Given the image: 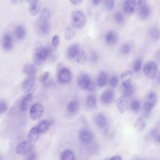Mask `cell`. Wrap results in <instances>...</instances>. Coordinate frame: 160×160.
Wrapping results in <instances>:
<instances>
[{
    "label": "cell",
    "instance_id": "obj_1",
    "mask_svg": "<svg viewBox=\"0 0 160 160\" xmlns=\"http://www.w3.org/2000/svg\"><path fill=\"white\" fill-rule=\"evenodd\" d=\"M158 102V96L155 92L150 91L145 96L144 101V116L145 117L149 116L151 111L156 106Z\"/></svg>",
    "mask_w": 160,
    "mask_h": 160
},
{
    "label": "cell",
    "instance_id": "obj_2",
    "mask_svg": "<svg viewBox=\"0 0 160 160\" xmlns=\"http://www.w3.org/2000/svg\"><path fill=\"white\" fill-rule=\"evenodd\" d=\"M87 22L84 13L80 10H76L71 14V25L76 29L83 28Z\"/></svg>",
    "mask_w": 160,
    "mask_h": 160
},
{
    "label": "cell",
    "instance_id": "obj_3",
    "mask_svg": "<svg viewBox=\"0 0 160 160\" xmlns=\"http://www.w3.org/2000/svg\"><path fill=\"white\" fill-rule=\"evenodd\" d=\"M78 83L79 86L84 90L92 91L96 88L95 84L87 74H81L78 80Z\"/></svg>",
    "mask_w": 160,
    "mask_h": 160
},
{
    "label": "cell",
    "instance_id": "obj_4",
    "mask_svg": "<svg viewBox=\"0 0 160 160\" xmlns=\"http://www.w3.org/2000/svg\"><path fill=\"white\" fill-rule=\"evenodd\" d=\"M158 65L156 62L153 61L146 62L142 67V71L144 76L149 79H154L158 73Z\"/></svg>",
    "mask_w": 160,
    "mask_h": 160
},
{
    "label": "cell",
    "instance_id": "obj_5",
    "mask_svg": "<svg viewBox=\"0 0 160 160\" xmlns=\"http://www.w3.org/2000/svg\"><path fill=\"white\" fill-rule=\"evenodd\" d=\"M132 79L121 80V89L122 96L129 98L134 93V87L131 81Z\"/></svg>",
    "mask_w": 160,
    "mask_h": 160
},
{
    "label": "cell",
    "instance_id": "obj_6",
    "mask_svg": "<svg viewBox=\"0 0 160 160\" xmlns=\"http://www.w3.org/2000/svg\"><path fill=\"white\" fill-rule=\"evenodd\" d=\"M32 144L29 140L20 142L16 147V152L21 155L28 154L32 149Z\"/></svg>",
    "mask_w": 160,
    "mask_h": 160
},
{
    "label": "cell",
    "instance_id": "obj_7",
    "mask_svg": "<svg viewBox=\"0 0 160 160\" xmlns=\"http://www.w3.org/2000/svg\"><path fill=\"white\" fill-rule=\"evenodd\" d=\"M44 112V107L41 103H35L31 106L29 115L32 119L36 120L39 119Z\"/></svg>",
    "mask_w": 160,
    "mask_h": 160
},
{
    "label": "cell",
    "instance_id": "obj_8",
    "mask_svg": "<svg viewBox=\"0 0 160 160\" xmlns=\"http://www.w3.org/2000/svg\"><path fill=\"white\" fill-rule=\"evenodd\" d=\"M72 79V73L71 71L66 68L59 70L58 74V80L61 84H68Z\"/></svg>",
    "mask_w": 160,
    "mask_h": 160
},
{
    "label": "cell",
    "instance_id": "obj_9",
    "mask_svg": "<svg viewBox=\"0 0 160 160\" xmlns=\"http://www.w3.org/2000/svg\"><path fill=\"white\" fill-rule=\"evenodd\" d=\"M128 99V98L122 95L121 96L119 97L116 101V108L118 111L121 114L126 112L129 109L130 102H129Z\"/></svg>",
    "mask_w": 160,
    "mask_h": 160
},
{
    "label": "cell",
    "instance_id": "obj_10",
    "mask_svg": "<svg viewBox=\"0 0 160 160\" xmlns=\"http://www.w3.org/2000/svg\"><path fill=\"white\" fill-rule=\"evenodd\" d=\"M79 138L80 141L86 144L91 143L94 139V135L91 131L88 129H82L79 134Z\"/></svg>",
    "mask_w": 160,
    "mask_h": 160
},
{
    "label": "cell",
    "instance_id": "obj_11",
    "mask_svg": "<svg viewBox=\"0 0 160 160\" xmlns=\"http://www.w3.org/2000/svg\"><path fill=\"white\" fill-rule=\"evenodd\" d=\"M123 12L127 16L132 15L136 11V7L134 0H124L122 5Z\"/></svg>",
    "mask_w": 160,
    "mask_h": 160
},
{
    "label": "cell",
    "instance_id": "obj_12",
    "mask_svg": "<svg viewBox=\"0 0 160 160\" xmlns=\"http://www.w3.org/2000/svg\"><path fill=\"white\" fill-rule=\"evenodd\" d=\"M118 38V34L116 31L114 30H109L105 34L104 41L108 45L114 46L117 43Z\"/></svg>",
    "mask_w": 160,
    "mask_h": 160
},
{
    "label": "cell",
    "instance_id": "obj_13",
    "mask_svg": "<svg viewBox=\"0 0 160 160\" xmlns=\"http://www.w3.org/2000/svg\"><path fill=\"white\" fill-rule=\"evenodd\" d=\"M50 52V50L46 48H41L38 49L37 52L35 54V61L37 64L40 63L41 62L46 59L48 56H49Z\"/></svg>",
    "mask_w": 160,
    "mask_h": 160
},
{
    "label": "cell",
    "instance_id": "obj_14",
    "mask_svg": "<svg viewBox=\"0 0 160 160\" xmlns=\"http://www.w3.org/2000/svg\"><path fill=\"white\" fill-rule=\"evenodd\" d=\"M137 11L138 17L142 20H145L148 19L151 14V8L148 4L141 7L140 8L137 9Z\"/></svg>",
    "mask_w": 160,
    "mask_h": 160
},
{
    "label": "cell",
    "instance_id": "obj_15",
    "mask_svg": "<svg viewBox=\"0 0 160 160\" xmlns=\"http://www.w3.org/2000/svg\"><path fill=\"white\" fill-rule=\"evenodd\" d=\"M114 99V92L112 90L108 89L104 91L101 96V101L104 104L112 103Z\"/></svg>",
    "mask_w": 160,
    "mask_h": 160
},
{
    "label": "cell",
    "instance_id": "obj_16",
    "mask_svg": "<svg viewBox=\"0 0 160 160\" xmlns=\"http://www.w3.org/2000/svg\"><path fill=\"white\" fill-rule=\"evenodd\" d=\"M41 2L39 0L31 1L28 8V11L31 16H36L41 12Z\"/></svg>",
    "mask_w": 160,
    "mask_h": 160
},
{
    "label": "cell",
    "instance_id": "obj_17",
    "mask_svg": "<svg viewBox=\"0 0 160 160\" xmlns=\"http://www.w3.org/2000/svg\"><path fill=\"white\" fill-rule=\"evenodd\" d=\"M1 42H2V46L4 49L10 50L12 48V45H13L12 37L10 34L6 33L4 34L2 36Z\"/></svg>",
    "mask_w": 160,
    "mask_h": 160
},
{
    "label": "cell",
    "instance_id": "obj_18",
    "mask_svg": "<svg viewBox=\"0 0 160 160\" xmlns=\"http://www.w3.org/2000/svg\"><path fill=\"white\" fill-rule=\"evenodd\" d=\"M36 81V78L34 76H29L22 83V88L25 92H28L32 89Z\"/></svg>",
    "mask_w": 160,
    "mask_h": 160
},
{
    "label": "cell",
    "instance_id": "obj_19",
    "mask_svg": "<svg viewBox=\"0 0 160 160\" xmlns=\"http://www.w3.org/2000/svg\"><path fill=\"white\" fill-rule=\"evenodd\" d=\"M146 118L144 115L139 116L134 122V128L138 132L143 131L146 127Z\"/></svg>",
    "mask_w": 160,
    "mask_h": 160
},
{
    "label": "cell",
    "instance_id": "obj_20",
    "mask_svg": "<svg viewBox=\"0 0 160 160\" xmlns=\"http://www.w3.org/2000/svg\"><path fill=\"white\" fill-rule=\"evenodd\" d=\"M51 17V12L50 9L48 8H44L39 13L38 21L50 22Z\"/></svg>",
    "mask_w": 160,
    "mask_h": 160
},
{
    "label": "cell",
    "instance_id": "obj_21",
    "mask_svg": "<svg viewBox=\"0 0 160 160\" xmlns=\"http://www.w3.org/2000/svg\"><path fill=\"white\" fill-rule=\"evenodd\" d=\"M75 28H74L71 24H68L66 26L64 31V38L66 40L69 41L72 39L76 35V31H75Z\"/></svg>",
    "mask_w": 160,
    "mask_h": 160
},
{
    "label": "cell",
    "instance_id": "obj_22",
    "mask_svg": "<svg viewBox=\"0 0 160 160\" xmlns=\"http://www.w3.org/2000/svg\"><path fill=\"white\" fill-rule=\"evenodd\" d=\"M38 28L39 31L44 35L48 34L51 29L50 22H39L38 21Z\"/></svg>",
    "mask_w": 160,
    "mask_h": 160
},
{
    "label": "cell",
    "instance_id": "obj_23",
    "mask_svg": "<svg viewBox=\"0 0 160 160\" xmlns=\"http://www.w3.org/2000/svg\"><path fill=\"white\" fill-rule=\"evenodd\" d=\"M109 81V78L107 73L104 71L101 72L97 78V84L98 86L102 88L104 87L108 83Z\"/></svg>",
    "mask_w": 160,
    "mask_h": 160
},
{
    "label": "cell",
    "instance_id": "obj_24",
    "mask_svg": "<svg viewBox=\"0 0 160 160\" xmlns=\"http://www.w3.org/2000/svg\"><path fill=\"white\" fill-rule=\"evenodd\" d=\"M33 96L32 93H28L27 95L25 96V97L23 98L22 101H21L20 108L22 111H26L28 110L29 106L32 99Z\"/></svg>",
    "mask_w": 160,
    "mask_h": 160
},
{
    "label": "cell",
    "instance_id": "obj_25",
    "mask_svg": "<svg viewBox=\"0 0 160 160\" xmlns=\"http://www.w3.org/2000/svg\"><path fill=\"white\" fill-rule=\"evenodd\" d=\"M80 50L81 49L78 44H72L68 48L67 50V55L70 59L75 58L79 52Z\"/></svg>",
    "mask_w": 160,
    "mask_h": 160
},
{
    "label": "cell",
    "instance_id": "obj_26",
    "mask_svg": "<svg viewBox=\"0 0 160 160\" xmlns=\"http://www.w3.org/2000/svg\"><path fill=\"white\" fill-rule=\"evenodd\" d=\"M149 38L153 41H158L160 39V29L157 26L151 27L148 31Z\"/></svg>",
    "mask_w": 160,
    "mask_h": 160
},
{
    "label": "cell",
    "instance_id": "obj_27",
    "mask_svg": "<svg viewBox=\"0 0 160 160\" xmlns=\"http://www.w3.org/2000/svg\"><path fill=\"white\" fill-rule=\"evenodd\" d=\"M95 122L98 126L101 128H104L108 125V119L102 114H98L95 117Z\"/></svg>",
    "mask_w": 160,
    "mask_h": 160
},
{
    "label": "cell",
    "instance_id": "obj_28",
    "mask_svg": "<svg viewBox=\"0 0 160 160\" xmlns=\"http://www.w3.org/2000/svg\"><path fill=\"white\" fill-rule=\"evenodd\" d=\"M149 136L154 144L160 147V131L157 129H152L149 132Z\"/></svg>",
    "mask_w": 160,
    "mask_h": 160
},
{
    "label": "cell",
    "instance_id": "obj_29",
    "mask_svg": "<svg viewBox=\"0 0 160 160\" xmlns=\"http://www.w3.org/2000/svg\"><path fill=\"white\" fill-rule=\"evenodd\" d=\"M14 34L18 40H22L25 38L26 34V31L24 26L22 25L18 26L15 28Z\"/></svg>",
    "mask_w": 160,
    "mask_h": 160
},
{
    "label": "cell",
    "instance_id": "obj_30",
    "mask_svg": "<svg viewBox=\"0 0 160 160\" xmlns=\"http://www.w3.org/2000/svg\"><path fill=\"white\" fill-rule=\"evenodd\" d=\"M79 104L77 100H72L67 104V111L70 114L76 113L79 109Z\"/></svg>",
    "mask_w": 160,
    "mask_h": 160
},
{
    "label": "cell",
    "instance_id": "obj_31",
    "mask_svg": "<svg viewBox=\"0 0 160 160\" xmlns=\"http://www.w3.org/2000/svg\"><path fill=\"white\" fill-rule=\"evenodd\" d=\"M51 125V121L48 119H45V120L41 121L36 127L38 131H39V132L42 134L47 131Z\"/></svg>",
    "mask_w": 160,
    "mask_h": 160
},
{
    "label": "cell",
    "instance_id": "obj_32",
    "mask_svg": "<svg viewBox=\"0 0 160 160\" xmlns=\"http://www.w3.org/2000/svg\"><path fill=\"white\" fill-rule=\"evenodd\" d=\"M22 71L23 72L28 76H34L36 72V68L34 64L31 63H28L24 66Z\"/></svg>",
    "mask_w": 160,
    "mask_h": 160
},
{
    "label": "cell",
    "instance_id": "obj_33",
    "mask_svg": "<svg viewBox=\"0 0 160 160\" xmlns=\"http://www.w3.org/2000/svg\"><path fill=\"white\" fill-rule=\"evenodd\" d=\"M40 134H41V133L38 131L37 127L36 126L34 127L29 132V134H28L29 140L31 141L32 143H34L39 139V137Z\"/></svg>",
    "mask_w": 160,
    "mask_h": 160
},
{
    "label": "cell",
    "instance_id": "obj_34",
    "mask_svg": "<svg viewBox=\"0 0 160 160\" xmlns=\"http://www.w3.org/2000/svg\"><path fill=\"white\" fill-rule=\"evenodd\" d=\"M86 105L90 109H94L97 106V98L94 95H89L86 98Z\"/></svg>",
    "mask_w": 160,
    "mask_h": 160
},
{
    "label": "cell",
    "instance_id": "obj_35",
    "mask_svg": "<svg viewBox=\"0 0 160 160\" xmlns=\"http://www.w3.org/2000/svg\"><path fill=\"white\" fill-rule=\"evenodd\" d=\"M141 108V104L140 101L137 99H133L131 101L129 104V109L134 112H138Z\"/></svg>",
    "mask_w": 160,
    "mask_h": 160
},
{
    "label": "cell",
    "instance_id": "obj_36",
    "mask_svg": "<svg viewBox=\"0 0 160 160\" xmlns=\"http://www.w3.org/2000/svg\"><path fill=\"white\" fill-rule=\"evenodd\" d=\"M61 159L62 160H73L75 159V156L72 151L66 149L61 153Z\"/></svg>",
    "mask_w": 160,
    "mask_h": 160
},
{
    "label": "cell",
    "instance_id": "obj_37",
    "mask_svg": "<svg viewBox=\"0 0 160 160\" xmlns=\"http://www.w3.org/2000/svg\"><path fill=\"white\" fill-rule=\"evenodd\" d=\"M113 18L114 21L118 24H122L124 22L125 16L124 13L121 11H116L113 14Z\"/></svg>",
    "mask_w": 160,
    "mask_h": 160
},
{
    "label": "cell",
    "instance_id": "obj_38",
    "mask_svg": "<svg viewBox=\"0 0 160 160\" xmlns=\"http://www.w3.org/2000/svg\"><path fill=\"white\" fill-rule=\"evenodd\" d=\"M75 59L78 64H84L87 60V56L85 51L83 49H81Z\"/></svg>",
    "mask_w": 160,
    "mask_h": 160
},
{
    "label": "cell",
    "instance_id": "obj_39",
    "mask_svg": "<svg viewBox=\"0 0 160 160\" xmlns=\"http://www.w3.org/2000/svg\"><path fill=\"white\" fill-rule=\"evenodd\" d=\"M142 60L140 58H138L134 60L132 66V69L134 72H139L142 68Z\"/></svg>",
    "mask_w": 160,
    "mask_h": 160
},
{
    "label": "cell",
    "instance_id": "obj_40",
    "mask_svg": "<svg viewBox=\"0 0 160 160\" xmlns=\"http://www.w3.org/2000/svg\"><path fill=\"white\" fill-rule=\"evenodd\" d=\"M103 4L104 8L108 11H112L116 6L115 0H103Z\"/></svg>",
    "mask_w": 160,
    "mask_h": 160
},
{
    "label": "cell",
    "instance_id": "obj_41",
    "mask_svg": "<svg viewBox=\"0 0 160 160\" xmlns=\"http://www.w3.org/2000/svg\"><path fill=\"white\" fill-rule=\"evenodd\" d=\"M121 52L124 55L129 54L132 50V46L130 43L125 42L121 47Z\"/></svg>",
    "mask_w": 160,
    "mask_h": 160
},
{
    "label": "cell",
    "instance_id": "obj_42",
    "mask_svg": "<svg viewBox=\"0 0 160 160\" xmlns=\"http://www.w3.org/2000/svg\"><path fill=\"white\" fill-rule=\"evenodd\" d=\"M109 85L112 88H116L119 84V79L116 76H112L109 78L108 81Z\"/></svg>",
    "mask_w": 160,
    "mask_h": 160
},
{
    "label": "cell",
    "instance_id": "obj_43",
    "mask_svg": "<svg viewBox=\"0 0 160 160\" xmlns=\"http://www.w3.org/2000/svg\"><path fill=\"white\" fill-rule=\"evenodd\" d=\"M98 54L93 51H91L89 53V59L92 62H96L98 61Z\"/></svg>",
    "mask_w": 160,
    "mask_h": 160
},
{
    "label": "cell",
    "instance_id": "obj_44",
    "mask_svg": "<svg viewBox=\"0 0 160 160\" xmlns=\"http://www.w3.org/2000/svg\"><path fill=\"white\" fill-rule=\"evenodd\" d=\"M8 109V104L4 101H0V114L4 113Z\"/></svg>",
    "mask_w": 160,
    "mask_h": 160
},
{
    "label": "cell",
    "instance_id": "obj_45",
    "mask_svg": "<svg viewBox=\"0 0 160 160\" xmlns=\"http://www.w3.org/2000/svg\"><path fill=\"white\" fill-rule=\"evenodd\" d=\"M135 4H136V10L138 9L139 8H140L141 7L143 6L144 5L148 4V0H134Z\"/></svg>",
    "mask_w": 160,
    "mask_h": 160
},
{
    "label": "cell",
    "instance_id": "obj_46",
    "mask_svg": "<svg viewBox=\"0 0 160 160\" xmlns=\"http://www.w3.org/2000/svg\"><path fill=\"white\" fill-rule=\"evenodd\" d=\"M51 43H52V46L54 48H56L59 44V37L56 34L54 35L52 38Z\"/></svg>",
    "mask_w": 160,
    "mask_h": 160
},
{
    "label": "cell",
    "instance_id": "obj_47",
    "mask_svg": "<svg viewBox=\"0 0 160 160\" xmlns=\"http://www.w3.org/2000/svg\"><path fill=\"white\" fill-rule=\"evenodd\" d=\"M49 77V72H45L42 74L41 75L39 78V81L41 82H45Z\"/></svg>",
    "mask_w": 160,
    "mask_h": 160
},
{
    "label": "cell",
    "instance_id": "obj_48",
    "mask_svg": "<svg viewBox=\"0 0 160 160\" xmlns=\"http://www.w3.org/2000/svg\"><path fill=\"white\" fill-rule=\"evenodd\" d=\"M69 1L71 4H72L73 5H75V6L81 4V2L83 1V0H69Z\"/></svg>",
    "mask_w": 160,
    "mask_h": 160
},
{
    "label": "cell",
    "instance_id": "obj_49",
    "mask_svg": "<svg viewBox=\"0 0 160 160\" xmlns=\"http://www.w3.org/2000/svg\"><path fill=\"white\" fill-rule=\"evenodd\" d=\"M155 81L156 82V84H158V85H160V72H158L157 74L155 76Z\"/></svg>",
    "mask_w": 160,
    "mask_h": 160
},
{
    "label": "cell",
    "instance_id": "obj_50",
    "mask_svg": "<svg viewBox=\"0 0 160 160\" xmlns=\"http://www.w3.org/2000/svg\"><path fill=\"white\" fill-rule=\"evenodd\" d=\"M91 1H92V4L95 6H99L103 1V0H91Z\"/></svg>",
    "mask_w": 160,
    "mask_h": 160
},
{
    "label": "cell",
    "instance_id": "obj_51",
    "mask_svg": "<svg viewBox=\"0 0 160 160\" xmlns=\"http://www.w3.org/2000/svg\"><path fill=\"white\" fill-rule=\"evenodd\" d=\"M109 159H116V160H121L122 158L120 155L116 154V155H114L113 156L109 158Z\"/></svg>",
    "mask_w": 160,
    "mask_h": 160
},
{
    "label": "cell",
    "instance_id": "obj_52",
    "mask_svg": "<svg viewBox=\"0 0 160 160\" xmlns=\"http://www.w3.org/2000/svg\"><path fill=\"white\" fill-rule=\"evenodd\" d=\"M35 158H36V157H35V154H34V153L31 154L29 157L27 158V159H34Z\"/></svg>",
    "mask_w": 160,
    "mask_h": 160
},
{
    "label": "cell",
    "instance_id": "obj_53",
    "mask_svg": "<svg viewBox=\"0 0 160 160\" xmlns=\"http://www.w3.org/2000/svg\"><path fill=\"white\" fill-rule=\"evenodd\" d=\"M156 59L158 61H160V51H158L156 54Z\"/></svg>",
    "mask_w": 160,
    "mask_h": 160
},
{
    "label": "cell",
    "instance_id": "obj_54",
    "mask_svg": "<svg viewBox=\"0 0 160 160\" xmlns=\"http://www.w3.org/2000/svg\"><path fill=\"white\" fill-rule=\"evenodd\" d=\"M11 1L14 4H18V3H21L22 0H11Z\"/></svg>",
    "mask_w": 160,
    "mask_h": 160
},
{
    "label": "cell",
    "instance_id": "obj_55",
    "mask_svg": "<svg viewBox=\"0 0 160 160\" xmlns=\"http://www.w3.org/2000/svg\"><path fill=\"white\" fill-rule=\"evenodd\" d=\"M28 1H29V2H31V1H34V0H28Z\"/></svg>",
    "mask_w": 160,
    "mask_h": 160
}]
</instances>
